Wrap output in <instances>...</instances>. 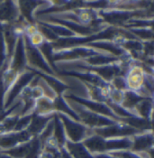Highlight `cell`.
<instances>
[{
  "instance_id": "1",
  "label": "cell",
  "mask_w": 154,
  "mask_h": 158,
  "mask_svg": "<svg viewBox=\"0 0 154 158\" xmlns=\"http://www.w3.org/2000/svg\"><path fill=\"white\" fill-rule=\"evenodd\" d=\"M87 149L94 156L97 154H108L111 152L130 150L132 147V137L110 138L105 139L93 134L82 141Z\"/></svg>"
},
{
  "instance_id": "2",
  "label": "cell",
  "mask_w": 154,
  "mask_h": 158,
  "mask_svg": "<svg viewBox=\"0 0 154 158\" xmlns=\"http://www.w3.org/2000/svg\"><path fill=\"white\" fill-rule=\"evenodd\" d=\"M97 15L105 24L123 29L132 18H153L154 16L153 6L139 10H97Z\"/></svg>"
},
{
  "instance_id": "3",
  "label": "cell",
  "mask_w": 154,
  "mask_h": 158,
  "mask_svg": "<svg viewBox=\"0 0 154 158\" xmlns=\"http://www.w3.org/2000/svg\"><path fill=\"white\" fill-rule=\"evenodd\" d=\"M70 106L78 114L80 122L86 127H89L90 129L104 127H107V126L114 125V124L117 123L116 120H114L110 118H107L103 115L95 113L91 110H87L82 105L75 103L73 101H71Z\"/></svg>"
},
{
  "instance_id": "4",
  "label": "cell",
  "mask_w": 154,
  "mask_h": 158,
  "mask_svg": "<svg viewBox=\"0 0 154 158\" xmlns=\"http://www.w3.org/2000/svg\"><path fill=\"white\" fill-rule=\"evenodd\" d=\"M102 53H107V52L84 45V46H77L72 48L54 51L52 57H53V61L56 63L59 61H82L86 58L102 54Z\"/></svg>"
},
{
  "instance_id": "5",
  "label": "cell",
  "mask_w": 154,
  "mask_h": 158,
  "mask_svg": "<svg viewBox=\"0 0 154 158\" xmlns=\"http://www.w3.org/2000/svg\"><path fill=\"white\" fill-rule=\"evenodd\" d=\"M57 115L59 116L64 126L68 140L73 143H79L82 142L87 136L93 135L92 129L86 127L81 122L75 121L74 119L62 113H57Z\"/></svg>"
},
{
  "instance_id": "6",
  "label": "cell",
  "mask_w": 154,
  "mask_h": 158,
  "mask_svg": "<svg viewBox=\"0 0 154 158\" xmlns=\"http://www.w3.org/2000/svg\"><path fill=\"white\" fill-rule=\"evenodd\" d=\"M145 74L146 73L143 72L142 67L140 66V61L132 60L131 67L124 76L127 89L135 91L142 97L153 98L143 88V81Z\"/></svg>"
},
{
  "instance_id": "7",
  "label": "cell",
  "mask_w": 154,
  "mask_h": 158,
  "mask_svg": "<svg viewBox=\"0 0 154 158\" xmlns=\"http://www.w3.org/2000/svg\"><path fill=\"white\" fill-rule=\"evenodd\" d=\"M24 39L25 54H26V60H27L28 66L36 70H39L43 73H47L49 75L58 77L56 73L53 72V70L51 68V66L49 65V63L43 57V55L41 53V52L31 44L28 36L24 35Z\"/></svg>"
},
{
  "instance_id": "8",
  "label": "cell",
  "mask_w": 154,
  "mask_h": 158,
  "mask_svg": "<svg viewBox=\"0 0 154 158\" xmlns=\"http://www.w3.org/2000/svg\"><path fill=\"white\" fill-rule=\"evenodd\" d=\"M43 148V146L39 137L34 136L28 142L1 152L14 158H39Z\"/></svg>"
},
{
  "instance_id": "9",
  "label": "cell",
  "mask_w": 154,
  "mask_h": 158,
  "mask_svg": "<svg viewBox=\"0 0 154 158\" xmlns=\"http://www.w3.org/2000/svg\"><path fill=\"white\" fill-rule=\"evenodd\" d=\"M93 134L99 135L105 139L110 138H122V137H132L135 135L142 134L144 131L138 130L134 127L124 124V123H116L104 127L94 128L92 129ZM147 132V131H146Z\"/></svg>"
},
{
  "instance_id": "10",
  "label": "cell",
  "mask_w": 154,
  "mask_h": 158,
  "mask_svg": "<svg viewBox=\"0 0 154 158\" xmlns=\"http://www.w3.org/2000/svg\"><path fill=\"white\" fill-rule=\"evenodd\" d=\"M64 98H68V100L73 101L75 103L80 104L84 106L85 108H87V110H91L95 113L103 115L105 117L110 118L114 120H116V122L119 123H123L124 122V118H118L112 110L109 109V107L107 106L106 103H101V102H96L94 100H91L89 98H81L72 94V93H64L63 94Z\"/></svg>"
},
{
  "instance_id": "11",
  "label": "cell",
  "mask_w": 154,
  "mask_h": 158,
  "mask_svg": "<svg viewBox=\"0 0 154 158\" xmlns=\"http://www.w3.org/2000/svg\"><path fill=\"white\" fill-rule=\"evenodd\" d=\"M79 8H86L85 1H51L49 6L36 10L34 13V18L36 20V18L42 15L70 12Z\"/></svg>"
},
{
  "instance_id": "12",
  "label": "cell",
  "mask_w": 154,
  "mask_h": 158,
  "mask_svg": "<svg viewBox=\"0 0 154 158\" xmlns=\"http://www.w3.org/2000/svg\"><path fill=\"white\" fill-rule=\"evenodd\" d=\"M35 76L36 75L34 73L29 72V71H25L24 73L18 76V78L16 79L14 83L11 86V88L6 93L4 110L9 109L12 106L13 103L18 98L21 92L30 84V82Z\"/></svg>"
},
{
  "instance_id": "13",
  "label": "cell",
  "mask_w": 154,
  "mask_h": 158,
  "mask_svg": "<svg viewBox=\"0 0 154 158\" xmlns=\"http://www.w3.org/2000/svg\"><path fill=\"white\" fill-rule=\"evenodd\" d=\"M27 65L28 64H27V60H26L24 34H23L18 37V40L16 42L15 47L13 52L12 58L9 62L8 69H10L15 74L20 75L25 72Z\"/></svg>"
},
{
  "instance_id": "14",
  "label": "cell",
  "mask_w": 154,
  "mask_h": 158,
  "mask_svg": "<svg viewBox=\"0 0 154 158\" xmlns=\"http://www.w3.org/2000/svg\"><path fill=\"white\" fill-rule=\"evenodd\" d=\"M131 151L138 154H147L151 158H153V132L147 131L142 134L132 136Z\"/></svg>"
},
{
  "instance_id": "15",
  "label": "cell",
  "mask_w": 154,
  "mask_h": 158,
  "mask_svg": "<svg viewBox=\"0 0 154 158\" xmlns=\"http://www.w3.org/2000/svg\"><path fill=\"white\" fill-rule=\"evenodd\" d=\"M57 76H71L74 78H78L83 83H87L91 85L100 87L103 89H108L110 87V83L105 81L102 78H100L98 75L90 72L86 71H79V70H63L59 69L57 73Z\"/></svg>"
},
{
  "instance_id": "16",
  "label": "cell",
  "mask_w": 154,
  "mask_h": 158,
  "mask_svg": "<svg viewBox=\"0 0 154 158\" xmlns=\"http://www.w3.org/2000/svg\"><path fill=\"white\" fill-rule=\"evenodd\" d=\"M51 4V1H18L17 6L21 17L29 24L35 25L34 13L40 6L45 7Z\"/></svg>"
},
{
  "instance_id": "17",
  "label": "cell",
  "mask_w": 154,
  "mask_h": 158,
  "mask_svg": "<svg viewBox=\"0 0 154 158\" xmlns=\"http://www.w3.org/2000/svg\"><path fill=\"white\" fill-rule=\"evenodd\" d=\"M31 138L32 136L26 130L18 132L13 131L7 134L0 135V149L1 151L11 149L18 145L28 142Z\"/></svg>"
},
{
  "instance_id": "18",
  "label": "cell",
  "mask_w": 154,
  "mask_h": 158,
  "mask_svg": "<svg viewBox=\"0 0 154 158\" xmlns=\"http://www.w3.org/2000/svg\"><path fill=\"white\" fill-rule=\"evenodd\" d=\"M25 71H29L34 73L35 75L41 77L42 79H43L45 81V82L47 83L48 85L51 88V89L54 91V93L56 94V96H62L68 89H71L70 86H68L67 84H65L63 81H61L59 79H58V77L56 76H51L49 75L47 73H43L39 70H36L34 68H31L27 65Z\"/></svg>"
},
{
  "instance_id": "19",
  "label": "cell",
  "mask_w": 154,
  "mask_h": 158,
  "mask_svg": "<svg viewBox=\"0 0 154 158\" xmlns=\"http://www.w3.org/2000/svg\"><path fill=\"white\" fill-rule=\"evenodd\" d=\"M20 16L16 1H0V23H15Z\"/></svg>"
},
{
  "instance_id": "20",
  "label": "cell",
  "mask_w": 154,
  "mask_h": 158,
  "mask_svg": "<svg viewBox=\"0 0 154 158\" xmlns=\"http://www.w3.org/2000/svg\"><path fill=\"white\" fill-rule=\"evenodd\" d=\"M53 115L54 113L51 115H38L32 112V119L25 130L32 137L38 136L46 127L48 123L52 119Z\"/></svg>"
},
{
  "instance_id": "21",
  "label": "cell",
  "mask_w": 154,
  "mask_h": 158,
  "mask_svg": "<svg viewBox=\"0 0 154 158\" xmlns=\"http://www.w3.org/2000/svg\"><path fill=\"white\" fill-rule=\"evenodd\" d=\"M53 101V109L55 113H62L71 118L74 119L75 121L80 122V119L78 116V114L73 110V109L68 103L67 99H65L63 95L62 96H56L52 99Z\"/></svg>"
},
{
  "instance_id": "22",
  "label": "cell",
  "mask_w": 154,
  "mask_h": 158,
  "mask_svg": "<svg viewBox=\"0 0 154 158\" xmlns=\"http://www.w3.org/2000/svg\"><path fill=\"white\" fill-rule=\"evenodd\" d=\"M119 61H122V59L119 57L114 56L110 53H102V54L86 58L80 61L90 66H102V65H107L114 62H117Z\"/></svg>"
},
{
  "instance_id": "23",
  "label": "cell",
  "mask_w": 154,
  "mask_h": 158,
  "mask_svg": "<svg viewBox=\"0 0 154 158\" xmlns=\"http://www.w3.org/2000/svg\"><path fill=\"white\" fill-rule=\"evenodd\" d=\"M152 111H153V98H145L134 109L136 116L152 121Z\"/></svg>"
},
{
  "instance_id": "24",
  "label": "cell",
  "mask_w": 154,
  "mask_h": 158,
  "mask_svg": "<svg viewBox=\"0 0 154 158\" xmlns=\"http://www.w3.org/2000/svg\"><path fill=\"white\" fill-rule=\"evenodd\" d=\"M144 98H145V97H142L141 95H139L135 91H132V90H130V89H126V90L124 91V97H123L121 106L124 109L128 110V111H131V112L134 113L135 107L141 101H142Z\"/></svg>"
},
{
  "instance_id": "25",
  "label": "cell",
  "mask_w": 154,
  "mask_h": 158,
  "mask_svg": "<svg viewBox=\"0 0 154 158\" xmlns=\"http://www.w3.org/2000/svg\"><path fill=\"white\" fill-rule=\"evenodd\" d=\"M65 147L73 158H95L82 142L73 143L70 140H67Z\"/></svg>"
},
{
  "instance_id": "26",
  "label": "cell",
  "mask_w": 154,
  "mask_h": 158,
  "mask_svg": "<svg viewBox=\"0 0 154 158\" xmlns=\"http://www.w3.org/2000/svg\"><path fill=\"white\" fill-rule=\"evenodd\" d=\"M53 134L52 136L56 140L59 147H63L65 146V144L67 142V135L64 129V126L62 122L57 115V113H54L53 115Z\"/></svg>"
},
{
  "instance_id": "27",
  "label": "cell",
  "mask_w": 154,
  "mask_h": 158,
  "mask_svg": "<svg viewBox=\"0 0 154 158\" xmlns=\"http://www.w3.org/2000/svg\"><path fill=\"white\" fill-rule=\"evenodd\" d=\"M84 84L87 87L89 99L96 101V102L106 103V104L110 100L109 96H108L109 88L108 89H103V88L96 87V86L91 85V84H87V83H84Z\"/></svg>"
},
{
  "instance_id": "28",
  "label": "cell",
  "mask_w": 154,
  "mask_h": 158,
  "mask_svg": "<svg viewBox=\"0 0 154 158\" xmlns=\"http://www.w3.org/2000/svg\"><path fill=\"white\" fill-rule=\"evenodd\" d=\"M36 48L41 52V53L43 55V57L47 61L49 65L51 66V68L53 70V72L56 73V75H57V73L59 71V68L58 67V65L54 62V61H53V57L52 56H53V52H54V48L51 45V43L45 39L43 41V43H42Z\"/></svg>"
},
{
  "instance_id": "29",
  "label": "cell",
  "mask_w": 154,
  "mask_h": 158,
  "mask_svg": "<svg viewBox=\"0 0 154 158\" xmlns=\"http://www.w3.org/2000/svg\"><path fill=\"white\" fill-rule=\"evenodd\" d=\"M34 113L38 115H51L55 113L53 109V101L50 98L43 97L40 98L36 100L35 107L33 110Z\"/></svg>"
},
{
  "instance_id": "30",
  "label": "cell",
  "mask_w": 154,
  "mask_h": 158,
  "mask_svg": "<svg viewBox=\"0 0 154 158\" xmlns=\"http://www.w3.org/2000/svg\"><path fill=\"white\" fill-rule=\"evenodd\" d=\"M124 124H126L132 127H134L141 131H152V121L144 119L140 117H132V118H124Z\"/></svg>"
},
{
  "instance_id": "31",
  "label": "cell",
  "mask_w": 154,
  "mask_h": 158,
  "mask_svg": "<svg viewBox=\"0 0 154 158\" xmlns=\"http://www.w3.org/2000/svg\"><path fill=\"white\" fill-rule=\"evenodd\" d=\"M36 22L49 28L51 32H53L58 37L66 38V37L76 36V35L73 32H71V30H69L68 28H66V27H64L62 25L51 24V23H47V22H43V21H39V20H36Z\"/></svg>"
},
{
  "instance_id": "32",
  "label": "cell",
  "mask_w": 154,
  "mask_h": 158,
  "mask_svg": "<svg viewBox=\"0 0 154 158\" xmlns=\"http://www.w3.org/2000/svg\"><path fill=\"white\" fill-rule=\"evenodd\" d=\"M20 117V114H12L11 116L5 118L0 123V135L7 134L13 132L14 129V127L17 123V120Z\"/></svg>"
},
{
  "instance_id": "33",
  "label": "cell",
  "mask_w": 154,
  "mask_h": 158,
  "mask_svg": "<svg viewBox=\"0 0 154 158\" xmlns=\"http://www.w3.org/2000/svg\"><path fill=\"white\" fill-rule=\"evenodd\" d=\"M145 27L153 28V18H132L124 25V29L129 30L133 28H145Z\"/></svg>"
},
{
  "instance_id": "34",
  "label": "cell",
  "mask_w": 154,
  "mask_h": 158,
  "mask_svg": "<svg viewBox=\"0 0 154 158\" xmlns=\"http://www.w3.org/2000/svg\"><path fill=\"white\" fill-rule=\"evenodd\" d=\"M128 31L142 42L153 40V28L152 27L133 28V29H129Z\"/></svg>"
},
{
  "instance_id": "35",
  "label": "cell",
  "mask_w": 154,
  "mask_h": 158,
  "mask_svg": "<svg viewBox=\"0 0 154 158\" xmlns=\"http://www.w3.org/2000/svg\"><path fill=\"white\" fill-rule=\"evenodd\" d=\"M109 155L118 158H151L147 154H138L131 150H122L108 153Z\"/></svg>"
},
{
  "instance_id": "36",
  "label": "cell",
  "mask_w": 154,
  "mask_h": 158,
  "mask_svg": "<svg viewBox=\"0 0 154 158\" xmlns=\"http://www.w3.org/2000/svg\"><path fill=\"white\" fill-rule=\"evenodd\" d=\"M9 67V62L5 61L4 65L0 69V112L4 111V104H5V97H6V89L3 81V73Z\"/></svg>"
},
{
  "instance_id": "37",
  "label": "cell",
  "mask_w": 154,
  "mask_h": 158,
  "mask_svg": "<svg viewBox=\"0 0 154 158\" xmlns=\"http://www.w3.org/2000/svg\"><path fill=\"white\" fill-rule=\"evenodd\" d=\"M32 119V113L24 115V116H20L17 123L14 127V132H18V131H22V130H25L27 128V127L29 126L30 122Z\"/></svg>"
},
{
  "instance_id": "38",
  "label": "cell",
  "mask_w": 154,
  "mask_h": 158,
  "mask_svg": "<svg viewBox=\"0 0 154 158\" xmlns=\"http://www.w3.org/2000/svg\"><path fill=\"white\" fill-rule=\"evenodd\" d=\"M6 59V47L4 38V32H3V24L0 23V69L4 65Z\"/></svg>"
},
{
  "instance_id": "39",
  "label": "cell",
  "mask_w": 154,
  "mask_h": 158,
  "mask_svg": "<svg viewBox=\"0 0 154 158\" xmlns=\"http://www.w3.org/2000/svg\"><path fill=\"white\" fill-rule=\"evenodd\" d=\"M108 96H109V99H110L111 102L121 105L122 100H123V97H124V91L118 90V89L113 88L112 86L110 85L109 89H108Z\"/></svg>"
},
{
  "instance_id": "40",
  "label": "cell",
  "mask_w": 154,
  "mask_h": 158,
  "mask_svg": "<svg viewBox=\"0 0 154 158\" xmlns=\"http://www.w3.org/2000/svg\"><path fill=\"white\" fill-rule=\"evenodd\" d=\"M52 134H53V120L51 119V121L48 123V125L46 126V127L43 129V131L38 135V137L41 140L43 146L44 145V143L46 142V140H47L48 138L52 135Z\"/></svg>"
},
{
  "instance_id": "41",
  "label": "cell",
  "mask_w": 154,
  "mask_h": 158,
  "mask_svg": "<svg viewBox=\"0 0 154 158\" xmlns=\"http://www.w3.org/2000/svg\"><path fill=\"white\" fill-rule=\"evenodd\" d=\"M110 85L112 86L113 88L118 89V90H121V91H124V90L128 89L124 77H116V78H114L111 81Z\"/></svg>"
},
{
  "instance_id": "42",
  "label": "cell",
  "mask_w": 154,
  "mask_h": 158,
  "mask_svg": "<svg viewBox=\"0 0 154 158\" xmlns=\"http://www.w3.org/2000/svg\"><path fill=\"white\" fill-rule=\"evenodd\" d=\"M142 44H143V50H142L143 55H144L145 57H148V58H153V55H154L153 40H152V41H145V42H142Z\"/></svg>"
},
{
  "instance_id": "43",
  "label": "cell",
  "mask_w": 154,
  "mask_h": 158,
  "mask_svg": "<svg viewBox=\"0 0 154 158\" xmlns=\"http://www.w3.org/2000/svg\"><path fill=\"white\" fill-rule=\"evenodd\" d=\"M59 158H73L71 156V155L68 152V150L66 149L65 146L63 147H59Z\"/></svg>"
},
{
  "instance_id": "44",
  "label": "cell",
  "mask_w": 154,
  "mask_h": 158,
  "mask_svg": "<svg viewBox=\"0 0 154 158\" xmlns=\"http://www.w3.org/2000/svg\"><path fill=\"white\" fill-rule=\"evenodd\" d=\"M95 158H118L116 156H113L109 154H97V155H94Z\"/></svg>"
},
{
  "instance_id": "45",
  "label": "cell",
  "mask_w": 154,
  "mask_h": 158,
  "mask_svg": "<svg viewBox=\"0 0 154 158\" xmlns=\"http://www.w3.org/2000/svg\"><path fill=\"white\" fill-rule=\"evenodd\" d=\"M0 152H1V149H0Z\"/></svg>"
}]
</instances>
